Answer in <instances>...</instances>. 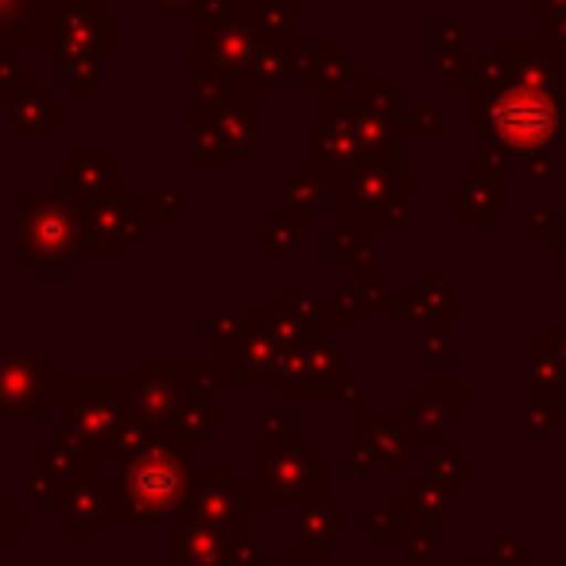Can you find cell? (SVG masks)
Wrapping results in <instances>:
<instances>
[{
  "mask_svg": "<svg viewBox=\"0 0 566 566\" xmlns=\"http://www.w3.org/2000/svg\"><path fill=\"white\" fill-rule=\"evenodd\" d=\"M175 485H179V473L167 462H151V465H144V470H136V496L148 504L151 501L164 504L167 496L175 493Z\"/></svg>",
  "mask_w": 566,
  "mask_h": 566,
  "instance_id": "7a4b0ae2",
  "label": "cell"
},
{
  "mask_svg": "<svg viewBox=\"0 0 566 566\" xmlns=\"http://www.w3.org/2000/svg\"><path fill=\"white\" fill-rule=\"evenodd\" d=\"M558 125L555 105L543 94H527V90H512L493 105V128L509 144H543Z\"/></svg>",
  "mask_w": 566,
  "mask_h": 566,
  "instance_id": "6da1fadb",
  "label": "cell"
}]
</instances>
